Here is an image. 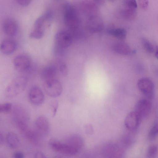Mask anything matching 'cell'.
<instances>
[{"label":"cell","mask_w":158,"mask_h":158,"mask_svg":"<svg viewBox=\"0 0 158 158\" xmlns=\"http://www.w3.org/2000/svg\"><path fill=\"white\" fill-rule=\"evenodd\" d=\"M27 82V77L23 76H18L13 79L6 87L5 96L12 98L22 92L25 88Z\"/></svg>","instance_id":"1"},{"label":"cell","mask_w":158,"mask_h":158,"mask_svg":"<svg viewBox=\"0 0 158 158\" xmlns=\"http://www.w3.org/2000/svg\"><path fill=\"white\" fill-rule=\"evenodd\" d=\"M64 20L66 26L72 30L76 29L79 26L80 20L76 8L70 3L66 4L64 7Z\"/></svg>","instance_id":"2"},{"label":"cell","mask_w":158,"mask_h":158,"mask_svg":"<svg viewBox=\"0 0 158 158\" xmlns=\"http://www.w3.org/2000/svg\"><path fill=\"white\" fill-rule=\"evenodd\" d=\"M43 87L46 94L50 97L56 98L59 96L62 92V86L58 80L52 78L45 80Z\"/></svg>","instance_id":"3"},{"label":"cell","mask_w":158,"mask_h":158,"mask_svg":"<svg viewBox=\"0 0 158 158\" xmlns=\"http://www.w3.org/2000/svg\"><path fill=\"white\" fill-rule=\"evenodd\" d=\"M139 91L148 98L152 99L154 95V85L149 78L143 77L140 79L137 83Z\"/></svg>","instance_id":"4"},{"label":"cell","mask_w":158,"mask_h":158,"mask_svg":"<svg viewBox=\"0 0 158 158\" xmlns=\"http://www.w3.org/2000/svg\"><path fill=\"white\" fill-rule=\"evenodd\" d=\"M35 131L39 137L47 136L50 131V124L48 119L45 116L38 117L35 122Z\"/></svg>","instance_id":"5"},{"label":"cell","mask_w":158,"mask_h":158,"mask_svg":"<svg viewBox=\"0 0 158 158\" xmlns=\"http://www.w3.org/2000/svg\"><path fill=\"white\" fill-rule=\"evenodd\" d=\"M75 6L89 16L96 14L98 6L89 0H74Z\"/></svg>","instance_id":"6"},{"label":"cell","mask_w":158,"mask_h":158,"mask_svg":"<svg viewBox=\"0 0 158 158\" xmlns=\"http://www.w3.org/2000/svg\"><path fill=\"white\" fill-rule=\"evenodd\" d=\"M49 144L52 149L55 151L69 155H74L78 152L77 150L65 143H62L54 139H50Z\"/></svg>","instance_id":"7"},{"label":"cell","mask_w":158,"mask_h":158,"mask_svg":"<svg viewBox=\"0 0 158 158\" xmlns=\"http://www.w3.org/2000/svg\"><path fill=\"white\" fill-rule=\"evenodd\" d=\"M28 96L30 102L35 106L42 104L45 100V96L42 90L37 86H33L30 89Z\"/></svg>","instance_id":"8"},{"label":"cell","mask_w":158,"mask_h":158,"mask_svg":"<svg viewBox=\"0 0 158 158\" xmlns=\"http://www.w3.org/2000/svg\"><path fill=\"white\" fill-rule=\"evenodd\" d=\"M152 108V104L150 101L147 99H141L136 103L134 111L142 119L146 118L149 115Z\"/></svg>","instance_id":"9"},{"label":"cell","mask_w":158,"mask_h":158,"mask_svg":"<svg viewBox=\"0 0 158 158\" xmlns=\"http://www.w3.org/2000/svg\"><path fill=\"white\" fill-rule=\"evenodd\" d=\"M142 118L135 111L129 112L126 116L124 120V125L127 129L134 131L139 127Z\"/></svg>","instance_id":"10"},{"label":"cell","mask_w":158,"mask_h":158,"mask_svg":"<svg viewBox=\"0 0 158 158\" xmlns=\"http://www.w3.org/2000/svg\"><path fill=\"white\" fill-rule=\"evenodd\" d=\"M31 60L27 55L20 54L15 56L13 60V65L18 72H23L27 71L31 65Z\"/></svg>","instance_id":"11"},{"label":"cell","mask_w":158,"mask_h":158,"mask_svg":"<svg viewBox=\"0 0 158 158\" xmlns=\"http://www.w3.org/2000/svg\"><path fill=\"white\" fill-rule=\"evenodd\" d=\"M104 26L103 20L102 18L96 14L89 16L87 22L89 30L92 33L101 31Z\"/></svg>","instance_id":"12"},{"label":"cell","mask_w":158,"mask_h":158,"mask_svg":"<svg viewBox=\"0 0 158 158\" xmlns=\"http://www.w3.org/2000/svg\"><path fill=\"white\" fill-rule=\"evenodd\" d=\"M54 39L56 45L64 48L69 47L72 42L71 36L65 31L58 32L56 34Z\"/></svg>","instance_id":"13"},{"label":"cell","mask_w":158,"mask_h":158,"mask_svg":"<svg viewBox=\"0 0 158 158\" xmlns=\"http://www.w3.org/2000/svg\"><path fill=\"white\" fill-rule=\"evenodd\" d=\"M103 154L107 157H117L123 155L122 149L117 145L109 143L105 145L103 148Z\"/></svg>","instance_id":"14"},{"label":"cell","mask_w":158,"mask_h":158,"mask_svg":"<svg viewBox=\"0 0 158 158\" xmlns=\"http://www.w3.org/2000/svg\"><path fill=\"white\" fill-rule=\"evenodd\" d=\"M2 28L5 34L10 36L16 35L18 31V26L16 22L11 18H7L4 21Z\"/></svg>","instance_id":"15"},{"label":"cell","mask_w":158,"mask_h":158,"mask_svg":"<svg viewBox=\"0 0 158 158\" xmlns=\"http://www.w3.org/2000/svg\"><path fill=\"white\" fill-rule=\"evenodd\" d=\"M17 47L16 42L11 39H5L0 44V50L6 55H10L13 53Z\"/></svg>","instance_id":"16"},{"label":"cell","mask_w":158,"mask_h":158,"mask_svg":"<svg viewBox=\"0 0 158 158\" xmlns=\"http://www.w3.org/2000/svg\"><path fill=\"white\" fill-rule=\"evenodd\" d=\"M65 143L78 152L82 148L84 144L82 138L77 134H74L70 136Z\"/></svg>","instance_id":"17"},{"label":"cell","mask_w":158,"mask_h":158,"mask_svg":"<svg viewBox=\"0 0 158 158\" xmlns=\"http://www.w3.org/2000/svg\"><path fill=\"white\" fill-rule=\"evenodd\" d=\"M52 16V14L51 11H46L35 20L34 25V29L44 32L46 22L50 20Z\"/></svg>","instance_id":"18"},{"label":"cell","mask_w":158,"mask_h":158,"mask_svg":"<svg viewBox=\"0 0 158 158\" xmlns=\"http://www.w3.org/2000/svg\"><path fill=\"white\" fill-rule=\"evenodd\" d=\"M57 71V67L54 65H50L44 67L41 71V78L45 80L54 78Z\"/></svg>","instance_id":"19"},{"label":"cell","mask_w":158,"mask_h":158,"mask_svg":"<svg viewBox=\"0 0 158 158\" xmlns=\"http://www.w3.org/2000/svg\"><path fill=\"white\" fill-rule=\"evenodd\" d=\"M113 48L116 52L124 55H129L131 51L129 45L122 42H118L114 44Z\"/></svg>","instance_id":"20"},{"label":"cell","mask_w":158,"mask_h":158,"mask_svg":"<svg viewBox=\"0 0 158 158\" xmlns=\"http://www.w3.org/2000/svg\"><path fill=\"white\" fill-rule=\"evenodd\" d=\"M6 141L8 146L11 148H18L20 144V140L18 135L14 132L10 131L6 136Z\"/></svg>","instance_id":"21"},{"label":"cell","mask_w":158,"mask_h":158,"mask_svg":"<svg viewBox=\"0 0 158 158\" xmlns=\"http://www.w3.org/2000/svg\"><path fill=\"white\" fill-rule=\"evenodd\" d=\"M121 11V15L125 19L128 21H132L136 18L137 15L136 9L125 7Z\"/></svg>","instance_id":"22"},{"label":"cell","mask_w":158,"mask_h":158,"mask_svg":"<svg viewBox=\"0 0 158 158\" xmlns=\"http://www.w3.org/2000/svg\"><path fill=\"white\" fill-rule=\"evenodd\" d=\"M14 112L16 123L19 122L27 123L29 118L28 115L25 110L23 108H16Z\"/></svg>","instance_id":"23"},{"label":"cell","mask_w":158,"mask_h":158,"mask_svg":"<svg viewBox=\"0 0 158 158\" xmlns=\"http://www.w3.org/2000/svg\"><path fill=\"white\" fill-rule=\"evenodd\" d=\"M108 33L120 40H124L127 35V32L125 29L122 28H116L109 29L107 31Z\"/></svg>","instance_id":"24"},{"label":"cell","mask_w":158,"mask_h":158,"mask_svg":"<svg viewBox=\"0 0 158 158\" xmlns=\"http://www.w3.org/2000/svg\"><path fill=\"white\" fill-rule=\"evenodd\" d=\"M158 126L157 120H156L151 128L147 136L149 141H152L156 138L158 135Z\"/></svg>","instance_id":"25"},{"label":"cell","mask_w":158,"mask_h":158,"mask_svg":"<svg viewBox=\"0 0 158 158\" xmlns=\"http://www.w3.org/2000/svg\"><path fill=\"white\" fill-rule=\"evenodd\" d=\"M143 45L145 50L149 53H152L154 51L153 45L147 39L143 38L142 40Z\"/></svg>","instance_id":"26"},{"label":"cell","mask_w":158,"mask_h":158,"mask_svg":"<svg viewBox=\"0 0 158 158\" xmlns=\"http://www.w3.org/2000/svg\"><path fill=\"white\" fill-rule=\"evenodd\" d=\"M158 152L157 147L156 145H152L148 148L147 156L148 158H154L156 156Z\"/></svg>","instance_id":"27"},{"label":"cell","mask_w":158,"mask_h":158,"mask_svg":"<svg viewBox=\"0 0 158 158\" xmlns=\"http://www.w3.org/2000/svg\"><path fill=\"white\" fill-rule=\"evenodd\" d=\"M12 108V104L10 102L0 104V113H6L10 112Z\"/></svg>","instance_id":"28"},{"label":"cell","mask_w":158,"mask_h":158,"mask_svg":"<svg viewBox=\"0 0 158 158\" xmlns=\"http://www.w3.org/2000/svg\"><path fill=\"white\" fill-rule=\"evenodd\" d=\"M44 34V32L33 29L29 35V37L32 39H38L42 38Z\"/></svg>","instance_id":"29"},{"label":"cell","mask_w":158,"mask_h":158,"mask_svg":"<svg viewBox=\"0 0 158 158\" xmlns=\"http://www.w3.org/2000/svg\"><path fill=\"white\" fill-rule=\"evenodd\" d=\"M125 6L134 9H137V4L135 0H127L124 2Z\"/></svg>","instance_id":"30"},{"label":"cell","mask_w":158,"mask_h":158,"mask_svg":"<svg viewBox=\"0 0 158 158\" xmlns=\"http://www.w3.org/2000/svg\"><path fill=\"white\" fill-rule=\"evenodd\" d=\"M58 106V102L57 101L55 100L53 101L50 105V109L52 113V116H54L56 113L57 110Z\"/></svg>","instance_id":"31"},{"label":"cell","mask_w":158,"mask_h":158,"mask_svg":"<svg viewBox=\"0 0 158 158\" xmlns=\"http://www.w3.org/2000/svg\"><path fill=\"white\" fill-rule=\"evenodd\" d=\"M59 70L61 73L64 76H67L68 73L67 67L65 63L60 64L59 66Z\"/></svg>","instance_id":"32"},{"label":"cell","mask_w":158,"mask_h":158,"mask_svg":"<svg viewBox=\"0 0 158 158\" xmlns=\"http://www.w3.org/2000/svg\"><path fill=\"white\" fill-rule=\"evenodd\" d=\"M139 7L143 10L146 9L148 6L149 0H138Z\"/></svg>","instance_id":"33"},{"label":"cell","mask_w":158,"mask_h":158,"mask_svg":"<svg viewBox=\"0 0 158 158\" xmlns=\"http://www.w3.org/2000/svg\"><path fill=\"white\" fill-rule=\"evenodd\" d=\"M32 0H16L18 3L23 6H26L30 4Z\"/></svg>","instance_id":"34"},{"label":"cell","mask_w":158,"mask_h":158,"mask_svg":"<svg viewBox=\"0 0 158 158\" xmlns=\"http://www.w3.org/2000/svg\"><path fill=\"white\" fill-rule=\"evenodd\" d=\"M24 157V153L20 151H16L13 155V157L14 158H23Z\"/></svg>","instance_id":"35"},{"label":"cell","mask_w":158,"mask_h":158,"mask_svg":"<svg viewBox=\"0 0 158 158\" xmlns=\"http://www.w3.org/2000/svg\"><path fill=\"white\" fill-rule=\"evenodd\" d=\"M85 131L86 133L91 134L93 133V129L92 126L90 125H87L85 127Z\"/></svg>","instance_id":"36"},{"label":"cell","mask_w":158,"mask_h":158,"mask_svg":"<svg viewBox=\"0 0 158 158\" xmlns=\"http://www.w3.org/2000/svg\"><path fill=\"white\" fill-rule=\"evenodd\" d=\"M97 6H102L105 3L104 0H89Z\"/></svg>","instance_id":"37"},{"label":"cell","mask_w":158,"mask_h":158,"mask_svg":"<svg viewBox=\"0 0 158 158\" xmlns=\"http://www.w3.org/2000/svg\"><path fill=\"white\" fill-rule=\"evenodd\" d=\"M35 158H43L46 157L45 155L43 153L40 152H38L36 153L35 155Z\"/></svg>","instance_id":"38"},{"label":"cell","mask_w":158,"mask_h":158,"mask_svg":"<svg viewBox=\"0 0 158 158\" xmlns=\"http://www.w3.org/2000/svg\"><path fill=\"white\" fill-rule=\"evenodd\" d=\"M4 142V138L2 133L0 132V145L3 144Z\"/></svg>","instance_id":"39"},{"label":"cell","mask_w":158,"mask_h":158,"mask_svg":"<svg viewBox=\"0 0 158 158\" xmlns=\"http://www.w3.org/2000/svg\"><path fill=\"white\" fill-rule=\"evenodd\" d=\"M110 0V1L112 2H114V1H115L116 0Z\"/></svg>","instance_id":"40"}]
</instances>
